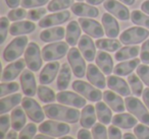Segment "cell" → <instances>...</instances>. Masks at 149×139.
Instances as JSON below:
<instances>
[{
    "label": "cell",
    "instance_id": "cell-38",
    "mask_svg": "<svg viewBox=\"0 0 149 139\" xmlns=\"http://www.w3.org/2000/svg\"><path fill=\"white\" fill-rule=\"evenodd\" d=\"M128 83L131 86V89H132V92L134 96H142L144 88H143L142 81L140 80V77H138V75L131 73L128 77Z\"/></svg>",
    "mask_w": 149,
    "mask_h": 139
},
{
    "label": "cell",
    "instance_id": "cell-27",
    "mask_svg": "<svg viewBox=\"0 0 149 139\" xmlns=\"http://www.w3.org/2000/svg\"><path fill=\"white\" fill-rule=\"evenodd\" d=\"M96 64L106 75H109L111 72H113V61L111 56L106 52L100 51L96 54Z\"/></svg>",
    "mask_w": 149,
    "mask_h": 139
},
{
    "label": "cell",
    "instance_id": "cell-9",
    "mask_svg": "<svg viewBox=\"0 0 149 139\" xmlns=\"http://www.w3.org/2000/svg\"><path fill=\"white\" fill-rule=\"evenodd\" d=\"M41 55L42 52L40 51V48L37 44L32 42L28 45L25 51V60L30 70L34 72L39 71L43 64V58H41Z\"/></svg>",
    "mask_w": 149,
    "mask_h": 139
},
{
    "label": "cell",
    "instance_id": "cell-25",
    "mask_svg": "<svg viewBox=\"0 0 149 139\" xmlns=\"http://www.w3.org/2000/svg\"><path fill=\"white\" fill-rule=\"evenodd\" d=\"M96 122V109L92 105H87L82 110L80 117V124L83 128L89 129L95 125Z\"/></svg>",
    "mask_w": 149,
    "mask_h": 139
},
{
    "label": "cell",
    "instance_id": "cell-15",
    "mask_svg": "<svg viewBox=\"0 0 149 139\" xmlns=\"http://www.w3.org/2000/svg\"><path fill=\"white\" fill-rule=\"evenodd\" d=\"M21 85L23 92L27 96H34L37 94V84H36L35 75L30 69H25L21 75Z\"/></svg>",
    "mask_w": 149,
    "mask_h": 139
},
{
    "label": "cell",
    "instance_id": "cell-42",
    "mask_svg": "<svg viewBox=\"0 0 149 139\" xmlns=\"http://www.w3.org/2000/svg\"><path fill=\"white\" fill-rule=\"evenodd\" d=\"M0 96L3 98L4 96L8 94H13V92H15L19 89V85L17 84V82H2L0 84Z\"/></svg>",
    "mask_w": 149,
    "mask_h": 139
},
{
    "label": "cell",
    "instance_id": "cell-51",
    "mask_svg": "<svg viewBox=\"0 0 149 139\" xmlns=\"http://www.w3.org/2000/svg\"><path fill=\"white\" fill-rule=\"evenodd\" d=\"M140 60L144 64H149V39L143 43L140 50Z\"/></svg>",
    "mask_w": 149,
    "mask_h": 139
},
{
    "label": "cell",
    "instance_id": "cell-43",
    "mask_svg": "<svg viewBox=\"0 0 149 139\" xmlns=\"http://www.w3.org/2000/svg\"><path fill=\"white\" fill-rule=\"evenodd\" d=\"M10 117L8 115H1L0 117V139H5L9 127L11 126Z\"/></svg>",
    "mask_w": 149,
    "mask_h": 139
},
{
    "label": "cell",
    "instance_id": "cell-21",
    "mask_svg": "<svg viewBox=\"0 0 149 139\" xmlns=\"http://www.w3.org/2000/svg\"><path fill=\"white\" fill-rule=\"evenodd\" d=\"M70 10L74 15L80 17H89V19H95L99 15V10L95 6H91V4H86L83 2L74 3Z\"/></svg>",
    "mask_w": 149,
    "mask_h": 139
},
{
    "label": "cell",
    "instance_id": "cell-12",
    "mask_svg": "<svg viewBox=\"0 0 149 139\" xmlns=\"http://www.w3.org/2000/svg\"><path fill=\"white\" fill-rule=\"evenodd\" d=\"M78 21L82 30L90 37L98 39V38H102L105 34L104 30L102 29V25L94 19H91L89 17H80Z\"/></svg>",
    "mask_w": 149,
    "mask_h": 139
},
{
    "label": "cell",
    "instance_id": "cell-54",
    "mask_svg": "<svg viewBox=\"0 0 149 139\" xmlns=\"http://www.w3.org/2000/svg\"><path fill=\"white\" fill-rule=\"evenodd\" d=\"M142 98H143V102H144L145 106H146L147 109L149 110V87L145 88V89L143 90Z\"/></svg>",
    "mask_w": 149,
    "mask_h": 139
},
{
    "label": "cell",
    "instance_id": "cell-37",
    "mask_svg": "<svg viewBox=\"0 0 149 139\" xmlns=\"http://www.w3.org/2000/svg\"><path fill=\"white\" fill-rule=\"evenodd\" d=\"M37 96L39 98V100L43 103H53L56 100V94L53 92V89L47 87L45 85H40L38 86L37 89Z\"/></svg>",
    "mask_w": 149,
    "mask_h": 139
},
{
    "label": "cell",
    "instance_id": "cell-47",
    "mask_svg": "<svg viewBox=\"0 0 149 139\" xmlns=\"http://www.w3.org/2000/svg\"><path fill=\"white\" fill-rule=\"evenodd\" d=\"M8 17H2L0 19V45H2L6 40L7 32H8Z\"/></svg>",
    "mask_w": 149,
    "mask_h": 139
},
{
    "label": "cell",
    "instance_id": "cell-14",
    "mask_svg": "<svg viewBox=\"0 0 149 139\" xmlns=\"http://www.w3.org/2000/svg\"><path fill=\"white\" fill-rule=\"evenodd\" d=\"M103 7L110 14L114 15V17L120 21H128L131 17L129 9L125 5H123V3H120L116 0H106Z\"/></svg>",
    "mask_w": 149,
    "mask_h": 139
},
{
    "label": "cell",
    "instance_id": "cell-29",
    "mask_svg": "<svg viewBox=\"0 0 149 139\" xmlns=\"http://www.w3.org/2000/svg\"><path fill=\"white\" fill-rule=\"evenodd\" d=\"M36 25L31 21H19V23H13L9 28V34L11 36H21L31 34L35 31Z\"/></svg>",
    "mask_w": 149,
    "mask_h": 139
},
{
    "label": "cell",
    "instance_id": "cell-49",
    "mask_svg": "<svg viewBox=\"0 0 149 139\" xmlns=\"http://www.w3.org/2000/svg\"><path fill=\"white\" fill-rule=\"evenodd\" d=\"M46 9L43 8V7H38V8H33L28 12L27 17L30 19V21H39L41 19L44 15L46 14Z\"/></svg>",
    "mask_w": 149,
    "mask_h": 139
},
{
    "label": "cell",
    "instance_id": "cell-7",
    "mask_svg": "<svg viewBox=\"0 0 149 139\" xmlns=\"http://www.w3.org/2000/svg\"><path fill=\"white\" fill-rule=\"evenodd\" d=\"M68 61L74 76H77L78 78H83L85 76V73L87 72L86 62L82 57L79 49H77L76 47L70 48L68 53Z\"/></svg>",
    "mask_w": 149,
    "mask_h": 139
},
{
    "label": "cell",
    "instance_id": "cell-16",
    "mask_svg": "<svg viewBox=\"0 0 149 139\" xmlns=\"http://www.w3.org/2000/svg\"><path fill=\"white\" fill-rule=\"evenodd\" d=\"M86 75H87V79L90 81V83L93 84L94 86H96V87L99 88V89L105 88L107 81H106L103 73L101 72V70L99 69L98 66L90 63L89 65L87 66Z\"/></svg>",
    "mask_w": 149,
    "mask_h": 139
},
{
    "label": "cell",
    "instance_id": "cell-3",
    "mask_svg": "<svg viewBox=\"0 0 149 139\" xmlns=\"http://www.w3.org/2000/svg\"><path fill=\"white\" fill-rule=\"evenodd\" d=\"M126 109L134 115L141 123L149 126V111L139 98L135 96H127L125 100Z\"/></svg>",
    "mask_w": 149,
    "mask_h": 139
},
{
    "label": "cell",
    "instance_id": "cell-56",
    "mask_svg": "<svg viewBox=\"0 0 149 139\" xmlns=\"http://www.w3.org/2000/svg\"><path fill=\"white\" fill-rule=\"evenodd\" d=\"M17 131L15 130H10L7 132L6 136H5V139H19L17 137Z\"/></svg>",
    "mask_w": 149,
    "mask_h": 139
},
{
    "label": "cell",
    "instance_id": "cell-52",
    "mask_svg": "<svg viewBox=\"0 0 149 139\" xmlns=\"http://www.w3.org/2000/svg\"><path fill=\"white\" fill-rule=\"evenodd\" d=\"M123 134L120 128L114 125L108 127V138L109 139H123Z\"/></svg>",
    "mask_w": 149,
    "mask_h": 139
},
{
    "label": "cell",
    "instance_id": "cell-11",
    "mask_svg": "<svg viewBox=\"0 0 149 139\" xmlns=\"http://www.w3.org/2000/svg\"><path fill=\"white\" fill-rule=\"evenodd\" d=\"M56 100L59 104L65 105V106H72L78 109L86 106L85 98H82V96H80V94H74L72 92L62 90L56 94Z\"/></svg>",
    "mask_w": 149,
    "mask_h": 139
},
{
    "label": "cell",
    "instance_id": "cell-2",
    "mask_svg": "<svg viewBox=\"0 0 149 139\" xmlns=\"http://www.w3.org/2000/svg\"><path fill=\"white\" fill-rule=\"evenodd\" d=\"M28 41L29 39L26 36L17 37L15 39H13L3 51V59L6 62L15 61L25 52V48L29 45Z\"/></svg>",
    "mask_w": 149,
    "mask_h": 139
},
{
    "label": "cell",
    "instance_id": "cell-4",
    "mask_svg": "<svg viewBox=\"0 0 149 139\" xmlns=\"http://www.w3.org/2000/svg\"><path fill=\"white\" fill-rule=\"evenodd\" d=\"M72 89L79 94L83 96L85 98L91 100V102H100L103 98V94L100 92L99 88L94 86L93 84H90L83 80H76L72 84Z\"/></svg>",
    "mask_w": 149,
    "mask_h": 139
},
{
    "label": "cell",
    "instance_id": "cell-13",
    "mask_svg": "<svg viewBox=\"0 0 149 139\" xmlns=\"http://www.w3.org/2000/svg\"><path fill=\"white\" fill-rule=\"evenodd\" d=\"M25 65H27L25 59H19L17 61H13V63L8 64L3 69L1 81L9 82L15 80L21 74V72H23L25 70Z\"/></svg>",
    "mask_w": 149,
    "mask_h": 139
},
{
    "label": "cell",
    "instance_id": "cell-17",
    "mask_svg": "<svg viewBox=\"0 0 149 139\" xmlns=\"http://www.w3.org/2000/svg\"><path fill=\"white\" fill-rule=\"evenodd\" d=\"M79 46V50L82 53V55L84 56L87 61L92 62L95 59L96 56V47L94 42L92 41V39L90 38V36L83 35L80 38V41L78 43Z\"/></svg>",
    "mask_w": 149,
    "mask_h": 139
},
{
    "label": "cell",
    "instance_id": "cell-18",
    "mask_svg": "<svg viewBox=\"0 0 149 139\" xmlns=\"http://www.w3.org/2000/svg\"><path fill=\"white\" fill-rule=\"evenodd\" d=\"M70 12L68 10L46 15V17H44L43 19L40 21L39 27L45 29V28H50V27H54V25H61V23H66V21L70 19Z\"/></svg>",
    "mask_w": 149,
    "mask_h": 139
},
{
    "label": "cell",
    "instance_id": "cell-28",
    "mask_svg": "<svg viewBox=\"0 0 149 139\" xmlns=\"http://www.w3.org/2000/svg\"><path fill=\"white\" fill-rule=\"evenodd\" d=\"M65 36V30L62 27H56L52 29H47L40 34V39L45 43L59 42Z\"/></svg>",
    "mask_w": 149,
    "mask_h": 139
},
{
    "label": "cell",
    "instance_id": "cell-8",
    "mask_svg": "<svg viewBox=\"0 0 149 139\" xmlns=\"http://www.w3.org/2000/svg\"><path fill=\"white\" fill-rule=\"evenodd\" d=\"M149 37V31L140 27H133L123 32L120 36V41L124 45H136L142 43Z\"/></svg>",
    "mask_w": 149,
    "mask_h": 139
},
{
    "label": "cell",
    "instance_id": "cell-31",
    "mask_svg": "<svg viewBox=\"0 0 149 139\" xmlns=\"http://www.w3.org/2000/svg\"><path fill=\"white\" fill-rule=\"evenodd\" d=\"M140 61L138 58H135V59H132L130 61H125L122 62V63H118V65L114 67L113 72L116 75L118 76H127L130 75L135 69H137L139 65H140Z\"/></svg>",
    "mask_w": 149,
    "mask_h": 139
},
{
    "label": "cell",
    "instance_id": "cell-24",
    "mask_svg": "<svg viewBox=\"0 0 149 139\" xmlns=\"http://www.w3.org/2000/svg\"><path fill=\"white\" fill-rule=\"evenodd\" d=\"M81 38V25L79 21H72L68 23L65 30V40L66 43L72 47H74L80 41Z\"/></svg>",
    "mask_w": 149,
    "mask_h": 139
},
{
    "label": "cell",
    "instance_id": "cell-23",
    "mask_svg": "<svg viewBox=\"0 0 149 139\" xmlns=\"http://www.w3.org/2000/svg\"><path fill=\"white\" fill-rule=\"evenodd\" d=\"M103 100L114 112L123 113L126 109L125 100H123V98L120 96L114 94L111 90H105L103 92Z\"/></svg>",
    "mask_w": 149,
    "mask_h": 139
},
{
    "label": "cell",
    "instance_id": "cell-48",
    "mask_svg": "<svg viewBox=\"0 0 149 139\" xmlns=\"http://www.w3.org/2000/svg\"><path fill=\"white\" fill-rule=\"evenodd\" d=\"M134 134L138 139H149V127L143 124L136 125L134 128Z\"/></svg>",
    "mask_w": 149,
    "mask_h": 139
},
{
    "label": "cell",
    "instance_id": "cell-1",
    "mask_svg": "<svg viewBox=\"0 0 149 139\" xmlns=\"http://www.w3.org/2000/svg\"><path fill=\"white\" fill-rule=\"evenodd\" d=\"M43 110L45 112V115L49 119L60 121V122L74 124L80 120V117H81L79 110L74 108H68L63 105L49 104L44 106Z\"/></svg>",
    "mask_w": 149,
    "mask_h": 139
},
{
    "label": "cell",
    "instance_id": "cell-45",
    "mask_svg": "<svg viewBox=\"0 0 149 139\" xmlns=\"http://www.w3.org/2000/svg\"><path fill=\"white\" fill-rule=\"evenodd\" d=\"M28 15L27 11H26V8L22 7V8H13V10H10L8 12V19L9 21H19V19H25L26 17Z\"/></svg>",
    "mask_w": 149,
    "mask_h": 139
},
{
    "label": "cell",
    "instance_id": "cell-59",
    "mask_svg": "<svg viewBox=\"0 0 149 139\" xmlns=\"http://www.w3.org/2000/svg\"><path fill=\"white\" fill-rule=\"evenodd\" d=\"M87 1L88 4H91V5H98L100 3H102L103 1H106V0H86Z\"/></svg>",
    "mask_w": 149,
    "mask_h": 139
},
{
    "label": "cell",
    "instance_id": "cell-40",
    "mask_svg": "<svg viewBox=\"0 0 149 139\" xmlns=\"http://www.w3.org/2000/svg\"><path fill=\"white\" fill-rule=\"evenodd\" d=\"M131 19L133 23L139 27H145L149 30V17L139 10H134L131 13Z\"/></svg>",
    "mask_w": 149,
    "mask_h": 139
},
{
    "label": "cell",
    "instance_id": "cell-34",
    "mask_svg": "<svg viewBox=\"0 0 149 139\" xmlns=\"http://www.w3.org/2000/svg\"><path fill=\"white\" fill-rule=\"evenodd\" d=\"M95 109H96V115H97V118L100 121V123H102L104 125H108L112 121L111 110L106 106L105 103L97 102Z\"/></svg>",
    "mask_w": 149,
    "mask_h": 139
},
{
    "label": "cell",
    "instance_id": "cell-41",
    "mask_svg": "<svg viewBox=\"0 0 149 139\" xmlns=\"http://www.w3.org/2000/svg\"><path fill=\"white\" fill-rule=\"evenodd\" d=\"M92 136L93 139H109L108 138V130L102 123H97L92 127Z\"/></svg>",
    "mask_w": 149,
    "mask_h": 139
},
{
    "label": "cell",
    "instance_id": "cell-46",
    "mask_svg": "<svg viewBox=\"0 0 149 139\" xmlns=\"http://www.w3.org/2000/svg\"><path fill=\"white\" fill-rule=\"evenodd\" d=\"M137 75L149 87V66L147 64H142L137 67Z\"/></svg>",
    "mask_w": 149,
    "mask_h": 139
},
{
    "label": "cell",
    "instance_id": "cell-35",
    "mask_svg": "<svg viewBox=\"0 0 149 139\" xmlns=\"http://www.w3.org/2000/svg\"><path fill=\"white\" fill-rule=\"evenodd\" d=\"M139 55L138 46H130V47L120 48L114 55L116 61H126V60L136 58Z\"/></svg>",
    "mask_w": 149,
    "mask_h": 139
},
{
    "label": "cell",
    "instance_id": "cell-20",
    "mask_svg": "<svg viewBox=\"0 0 149 139\" xmlns=\"http://www.w3.org/2000/svg\"><path fill=\"white\" fill-rule=\"evenodd\" d=\"M107 86L114 92L123 96H129L131 94V89L126 80L114 75H109L107 77Z\"/></svg>",
    "mask_w": 149,
    "mask_h": 139
},
{
    "label": "cell",
    "instance_id": "cell-50",
    "mask_svg": "<svg viewBox=\"0 0 149 139\" xmlns=\"http://www.w3.org/2000/svg\"><path fill=\"white\" fill-rule=\"evenodd\" d=\"M49 0H22L21 5L24 8H35L45 5Z\"/></svg>",
    "mask_w": 149,
    "mask_h": 139
},
{
    "label": "cell",
    "instance_id": "cell-44",
    "mask_svg": "<svg viewBox=\"0 0 149 139\" xmlns=\"http://www.w3.org/2000/svg\"><path fill=\"white\" fill-rule=\"evenodd\" d=\"M36 132H37L36 125L34 123H30L21 131L19 135V139H34Z\"/></svg>",
    "mask_w": 149,
    "mask_h": 139
},
{
    "label": "cell",
    "instance_id": "cell-39",
    "mask_svg": "<svg viewBox=\"0 0 149 139\" xmlns=\"http://www.w3.org/2000/svg\"><path fill=\"white\" fill-rule=\"evenodd\" d=\"M74 0H51L47 6V9L51 12L59 10H65L74 5Z\"/></svg>",
    "mask_w": 149,
    "mask_h": 139
},
{
    "label": "cell",
    "instance_id": "cell-61",
    "mask_svg": "<svg viewBox=\"0 0 149 139\" xmlns=\"http://www.w3.org/2000/svg\"><path fill=\"white\" fill-rule=\"evenodd\" d=\"M120 1H122L126 5H133L135 3V0H120Z\"/></svg>",
    "mask_w": 149,
    "mask_h": 139
},
{
    "label": "cell",
    "instance_id": "cell-10",
    "mask_svg": "<svg viewBox=\"0 0 149 139\" xmlns=\"http://www.w3.org/2000/svg\"><path fill=\"white\" fill-rule=\"evenodd\" d=\"M22 107L24 108L28 117L34 123L43 122L45 118V114H44L45 112H43V108H41V106L34 98H32L31 96L24 98L22 100Z\"/></svg>",
    "mask_w": 149,
    "mask_h": 139
},
{
    "label": "cell",
    "instance_id": "cell-30",
    "mask_svg": "<svg viewBox=\"0 0 149 139\" xmlns=\"http://www.w3.org/2000/svg\"><path fill=\"white\" fill-rule=\"evenodd\" d=\"M72 70L70 64L63 63L61 65V68H60L57 76V82H56V86H57L58 90L62 92V90H65L68 88L70 78H72Z\"/></svg>",
    "mask_w": 149,
    "mask_h": 139
},
{
    "label": "cell",
    "instance_id": "cell-5",
    "mask_svg": "<svg viewBox=\"0 0 149 139\" xmlns=\"http://www.w3.org/2000/svg\"><path fill=\"white\" fill-rule=\"evenodd\" d=\"M68 44L65 42H55L46 45L42 49V58L44 61H56L63 58L68 53Z\"/></svg>",
    "mask_w": 149,
    "mask_h": 139
},
{
    "label": "cell",
    "instance_id": "cell-57",
    "mask_svg": "<svg viewBox=\"0 0 149 139\" xmlns=\"http://www.w3.org/2000/svg\"><path fill=\"white\" fill-rule=\"evenodd\" d=\"M141 10H142L143 12L149 14V0H146V1H144V2L141 4Z\"/></svg>",
    "mask_w": 149,
    "mask_h": 139
},
{
    "label": "cell",
    "instance_id": "cell-33",
    "mask_svg": "<svg viewBox=\"0 0 149 139\" xmlns=\"http://www.w3.org/2000/svg\"><path fill=\"white\" fill-rule=\"evenodd\" d=\"M22 100H23V98L21 94H15L7 98H2L0 100V114H6L15 107H17V105L22 103Z\"/></svg>",
    "mask_w": 149,
    "mask_h": 139
},
{
    "label": "cell",
    "instance_id": "cell-6",
    "mask_svg": "<svg viewBox=\"0 0 149 139\" xmlns=\"http://www.w3.org/2000/svg\"><path fill=\"white\" fill-rule=\"evenodd\" d=\"M39 131L42 134L49 135L51 137H61L68 134L70 131V128L65 122L62 123L60 121L56 120H48L41 123L39 126Z\"/></svg>",
    "mask_w": 149,
    "mask_h": 139
},
{
    "label": "cell",
    "instance_id": "cell-36",
    "mask_svg": "<svg viewBox=\"0 0 149 139\" xmlns=\"http://www.w3.org/2000/svg\"><path fill=\"white\" fill-rule=\"evenodd\" d=\"M122 42L116 39H99L96 41L95 45L98 49L106 52H116L120 49Z\"/></svg>",
    "mask_w": 149,
    "mask_h": 139
},
{
    "label": "cell",
    "instance_id": "cell-60",
    "mask_svg": "<svg viewBox=\"0 0 149 139\" xmlns=\"http://www.w3.org/2000/svg\"><path fill=\"white\" fill-rule=\"evenodd\" d=\"M123 139H138V138H137V136L134 134H131V133H125Z\"/></svg>",
    "mask_w": 149,
    "mask_h": 139
},
{
    "label": "cell",
    "instance_id": "cell-55",
    "mask_svg": "<svg viewBox=\"0 0 149 139\" xmlns=\"http://www.w3.org/2000/svg\"><path fill=\"white\" fill-rule=\"evenodd\" d=\"M7 6L10 7V8H17L19 4H21V0H5Z\"/></svg>",
    "mask_w": 149,
    "mask_h": 139
},
{
    "label": "cell",
    "instance_id": "cell-62",
    "mask_svg": "<svg viewBox=\"0 0 149 139\" xmlns=\"http://www.w3.org/2000/svg\"><path fill=\"white\" fill-rule=\"evenodd\" d=\"M59 139H74L72 137H70V136H66V135H64V136H61Z\"/></svg>",
    "mask_w": 149,
    "mask_h": 139
},
{
    "label": "cell",
    "instance_id": "cell-22",
    "mask_svg": "<svg viewBox=\"0 0 149 139\" xmlns=\"http://www.w3.org/2000/svg\"><path fill=\"white\" fill-rule=\"evenodd\" d=\"M102 25L106 36L110 39H116L120 34V25L114 17L109 13H104L102 17Z\"/></svg>",
    "mask_w": 149,
    "mask_h": 139
},
{
    "label": "cell",
    "instance_id": "cell-32",
    "mask_svg": "<svg viewBox=\"0 0 149 139\" xmlns=\"http://www.w3.org/2000/svg\"><path fill=\"white\" fill-rule=\"evenodd\" d=\"M11 119V127L13 130L15 131H21L25 127L26 123H27V117L24 112L23 107H17L13 110L10 115Z\"/></svg>",
    "mask_w": 149,
    "mask_h": 139
},
{
    "label": "cell",
    "instance_id": "cell-63",
    "mask_svg": "<svg viewBox=\"0 0 149 139\" xmlns=\"http://www.w3.org/2000/svg\"><path fill=\"white\" fill-rule=\"evenodd\" d=\"M78 1H83V0H78Z\"/></svg>",
    "mask_w": 149,
    "mask_h": 139
},
{
    "label": "cell",
    "instance_id": "cell-26",
    "mask_svg": "<svg viewBox=\"0 0 149 139\" xmlns=\"http://www.w3.org/2000/svg\"><path fill=\"white\" fill-rule=\"evenodd\" d=\"M112 125L123 129H131L137 125V118L134 115L128 113H122L112 117Z\"/></svg>",
    "mask_w": 149,
    "mask_h": 139
},
{
    "label": "cell",
    "instance_id": "cell-19",
    "mask_svg": "<svg viewBox=\"0 0 149 139\" xmlns=\"http://www.w3.org/2000/svg\"><path fill=\"white\" fill-rule=\"evenodd\" d=\"M59 67H60V64L58 61L50 62V63L46 64L39 75L40 83L43 84V85L51 83L55 79L57 73H59V70H60Z\"/></svg>",
    "mask_w": 149,
    "mask_h": 139
},
{
    "label": "cell",
    "instance_id": "cell-53",
    "mask_svg": "<svg viewBox=\"0 0 149 139\" xmlns=\"http://www.w3.org/2000/svg\"><path fill=\"white\" fill-rule=\"evenodd\" d=\"M92 134V133H91ZM87 129H81L78 132V139H92V136Z\"/></svg>",
    "mask_w": 149,
    "mask_h": 139
},
{
    "label": "cell",
    "instance_id": "cell-58",
    "mask_svg": "<svg viewBox=\"0 0 149 139\" xmlns=\"http://www.w3.org/2000/svg\"><path fill=\"white\" fill-rule=\"evenodd\" d=\"M34 139H54L53 137L49 136V135H46V134H38L34 137Z\"/></svg>",
    "mask_w": 149,
    "mask_h": 139
}]
</instances>
